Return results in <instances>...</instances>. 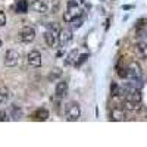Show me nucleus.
<instances>
[{
	"instance_id": "1",
	"label": "nucleus",
	"mask_w": 147,
	"mask_h": 147,
	"mask_svg": "<svg viewBox=\"0 0 147 147\" xmlns=\"http://www.w3.org/2000/svg\"><path fill=\"white\" fill-rule=\"evenodd\" d=\"M59 31H60V28H59V25L57 24H52V25H49V28H47V31L44 32V41H46V44L49 46V47H53L56 43H57V35H59Z\"/></svg>"
},
{
	"instance_id": "2",
	"label": "nucleus",
	"mask_w": 147,
	"mask_h": 147,
	"mask_svg": "<svg viewBox=\"0 0 147 147\" xmlns=\"http://www.w3.org/2000/svg\"><path fill=\"white\" fill-rule=\"evenodd\" d=\"M80 15H81V9L78 7V3L75 2V0H69L66 12L63 13V21L65 22H71L72 19H75Z\"/></svg>"
},
{
	"instance_id": "3",
	"label": "nucleus",
	"mask_w": 147,
	"mask_h": 147,
	"mask_svg": "<svg viewBox=\"0 0 147 147\" xmlns=\"http://www.w3.org/2000/svg\"><path fill=\"white\" fill-rule=\"evenodd\" d=\"M65 115H66V119L69 122L72 121H78V118L81 116V109H80V105L77 102H71L66 105V109H65Z\"/></svg>"
},
{
	"instance_id": "4",
	"label": "nucleus",
	"mask_w": 147,
	"mask_h": 147,
	"mask_svg": "<svg viewBox=\"0 0 147 147\" xmlns=\"http://www.w3.org/2000/svg\"><path fill=\"white\" fill-rule=\"evenodd\" d=\"M124 94H125V100H129V102L137 103V105L141 103V93H140V88H136V87H131V85H127V88H125Z\"/></svg>"
},
{
	"instance_id": "5",
	"label": "nucleus",
	"mask_w": 147,
	"mask_h": 147,
	"mask_svg": "<svg viewBox=\"0 0 147 147\" xmlns=\"http://www.w3.org/2000/svg\"><path fill=\"white\" fill-rule=\"evenodd\" d=\"M127 77H129L131 80H141L143 78L141 66L137 62H131L127 68Z\"/></svg>"
},
{
	"instance_id": "6",
	"label": "nucleus",
	"mask_w": 147,
	"mask_h": 147,
	"mask_svg": "<svg viewBox=\"0 0 147 147\" xmlns=\"http://www.w3.org/2000/svg\"><path fill=\"white\" fill-rule=\"evenodd\" d=\"M19 38L22 43H32L35 38V30L31 27H24L19 32Z\"/></svg>"
},
{
	"instance_id": "7",
	"label": "nucleus",
	"mask_w": 147,
	"mask_h": 147,
	"mask_svg": "<svg viewBox=\"0 0 147 147\" xmlns=\"http://www.w3.org/2000/svg\"><path fill=\"white\" fill-rule=\"evenodd\" d=\"M19 60V53L13 49H10V50L6 52V56H5V65L9 66V68H13Z\"/></svg>"
},
{
	"instance_id": "8",
	"label": "nucleus",
	"mask_w": 147,
	"mask_h": 147,
	"mask_svg": "<svg viewBox=\"0 0 147 147\" xmlns=\"http://www.w3.org/2000/svg\"><path fill=\"white\" fill-rule=\"evenodd\" d=\"M27 60H28V63L30 66L32 68H40L41 66V53L38 50H31L27 56Z\"/></svg>"
},
{
	"instance_id": "9",
	"label": "nucleus",
	"mask_w": 147,
	"mask_h": 147,
	"mask_svg": "<svg viewBox=\"0 0 147 147\" xmlns=\"http://www.w3.org/2000/svg\"><path fill=\"white\" fill-rule=\"evenodd\" d=\"M71 40H72V31L71 30L65 28V30L59 31V35H57V44H59V47L66 46Z\"/></svg>"
},
{
	"instance_id": "10",
	"label": "nucleus",
	"mask_w": 147,
	"mask_h": 147,
	"mask_svg": "<svg viewBox=\"0 0 147 147\" xmlns=\"http://www.w3.org/2000/svg\"><path fill=\"white\" fill-rule=\"evenodd\" d=\"M31 9H32V12H37V13H46L49 6L43 2V0H32L31 2Z\"/></svg>"
},
{
	"instance_id": "11",
	"label": "nucleus",
	"mask_w": 147,
	"mask_h": 147,
	"mask_svg": "<svg viewBox=\"0 0 147 147\" xmlns=\"http://www.w3.org/2000/svg\"><path fill=\"white\" fill-rule=\"evenodd\" d=\"M134 52H136V55L140 59H147V43H144V41L137 43L134 46Z\"/></svg>"
},
{
	"instance_id": "12",
	"label": "nucleus",
	"mask_w": 147,
	"mask_h": 147,
	"mask_svg": "<svg viewBox=\"0 0 147 147\" xmlns=\"http://www.w3.org/2000/svg\"><path fill=\"white\" fill-rule=\"evenodd\" d=\"M68 94V82L66 81H59L56 85V96L57 99H65Z\"/></svg>"
},
{
	"instance_id": "13",
	"label": "nucleus",
	"mask_w": 147,
	"mask_h": 147,
	"mask_svg": "<svg viewBox=\"0 0 147 147\" xmlns=\"http://www.w3.org/2000/svg\"><path fill=\"white\" fill-rule=\"evenodd\" d=\"M110 116H112L113 121H125V119H127L125 109H124V107H122V109L115 107V109H112V113H110Z\"/></svg>"
},
{
	"instance_id": "14",
	"label": "nucleus",
	"mask_w": 147,
	"mask_h": 147,
	"mask_svg": "<svg viewBox=\"0 0 147 147\" xmlns=\"http://www.w3.org/2000/svg\"><path fill=\"white\" fill-rule=\"evenodd\" d=\"M34 119L35 121H47L49 119V110L41 107V109H37L35 113H34Z\"/></svg>"
},
{
	"instance_id": "15",
	"label": "nucleus",
	"mask_w": 147,
	"mask_h": 147,
	"mask_svg": "<svg viewBox=\"0 0 147 147\" xmlns=\"http://www.w3.org/2000/svg\"><path fill=\"white\" fill-rule=\"evenodd\" d=\"M27 9H28L27 0H16V5H15V10H16V13H25Z\"/></svg>"
},
{
	"instance_id": "16",
	"label": "nucleus",
	"mask_w": 147,
	"mask_h": 147,
	"mask_svg": "<svg viewBox=\"0 0 147 147\" xmlns=\"http://www.w3.org/2000/svg\"><path fill=\"white\" fill-rule=\"evenodd\" d=\"M10 115H12V118H13L15 121H18V119L22 118V110L18 106H12L10 107Z\"/></svg>"
},
{
	"instance_id": "17",
	"label": "nucleus",
	"mask_w": 147,
	"mask_h": 147,
	"mask_svg": "<svg viewBox=\"0 0 147 147\" xmlns=\"http://www.w3.org/2000/svg\"><path fill=\"white\" fill-rule=\"evenodd\" d=\"M9 99V90L6 87L0 88V103H6Z\"/></svg>"
},
{
	"instance_id": "18",
	"label": "nucleus",
	"mask_w": 147,
	"mask_h": 147,
	"mask_svg": "<svg viewBox=\"0 0 147 147\" xmlns=\"http://www.w3.org/2000/svg\"><path fill=\"white\" fill-rule=\"evenodd\" d=\"M138 107H140V105H137V103H132L129 100H125L124 102V109L125 110H137Z\"/></svg>"
},
{
	"instance_id": "19",
	"label": "nucleus",
	"mask_w": 147,
	"mask_h": 147,
	"mask_svg": "<svg viewBox=\"0 0 147 147\" xmlns=\"http://www.w3.org/2000/svg\"><path fill=\"white\" fill-rule=\"evenodd\" d=\"M82 16L80 15V16H77L75 19H72L71 21V25H72V30H77V28H80L81 27V24H82Z\"/></svg>"
},
{
	"instance_id": "20",
	"label": "nucleus",
	"mask_w": 147,
	"mask_h": 147,
	"mask_svg": "<svg viewBox=\"0 0 147 147\" xmlns=\"http://www.w3.org/2000/svg\"><path fill=\"white\" fill-rule=\"evenodd\" d=\"M87 59H88V55H87V53H85V55H81V56L77 57V60H75V63H74V65H75V68H80Z\"/></svg>"
},
{
	"instance_id": "21",
	"label": "nucleus",
	"mask_w": 147,
	"mask_h": 147,
	"mask_svg": "<svg viewBox=\"0 0 147 147\" xmlns=\"http://www.w3.org/2000/svg\"><path fill=\"white\" fill-rule=\"evenodd\" d=\"M77 56H78V52H77V50H72V52L68 55V60H66V63H68V65H71V63H75Z\"/></svg>"
},
{
	"instance_id": "22",
	"label": "nucleus",
	"mask_w": 147,
	"mask_h": 147,
	"mask_svg": "<svg viewBox=\"0 0 147 147\" xmlns=\"http://www.w3.org/2000/svg\"><path fill=\"white\" fill-rule=\"evenodd\" d=\"M119 87H118V84L116 82H112V85H110V94H112L113 97H118L119 96Z\"/></svg>"
},
{
	"instance_id": "23",
	"label": "nucleus",
	"mask_w": 147,
	"mask_h": 147,
	"mask_svg": "<svg viewBox=\"0 0 147 147\" xmlns=\"http://www.w3.org/2000/svg\"><path fill=\"white\" fill-rule=\"evenodd\" d=\"M118 75H119L121 78H127V68L118 65Z\"/></svg>"
},
{
	"instance_id": "24",
	"label": "nucleus",
	"mask_w": 147,
	"mask_h": 147,
	"mask_svg": "<svg viewBox=\"0 0 147 147\" xmlns=\"http://www.w3.org/2000/svg\"><path fill=\"white\" fill-rule=\"evenodd\" d=\"M59 75H62V71H60V69H53V72H52V75L50 77H49V80H56Z\"/></svg>"
},
{
	"instance_id": "25",
	"label": "nucleus",
	"mask_w": 147,
	"mask_h": 147,
	"mask_svg": "<svg viewBox=\"0 0 147 147\" xmlns=\"http://www.w3.org/2000/svg\"><path fill=\"white\" fill-rule=\"evenodd\" d=\"M6 25V15L5 12H0V27H5Z\"/></svg>"
},
{
	"instance_id": "26",
	"label": "nucleus",
	"mask_w": 147,
	"mask_h": 147,
	"mask_svg": "<svg viewBox=\"0 0 147 147\" xmlns=\"http://www.w3.org/2000/svg\"><path fill=\"white\" fill-rule=\"evenodd\" d=\"M7 119L9 118H7V112H6V110H0V122H5Z\"/></svg>"
},
{
	"instance_id": "27",
	"label": "nucleus",
	"mask_w": 147,
	"mask_h": 147,
	"mask_svg": "<svg viewBox=\"0 0 147 147\" xmlns=\"http://www.w3.org/2000/svg\"><path fill=\"white\" fill-rule=\"evenodd\" d=\"M0 47H2V38H0Z\"/></svg>"
},
{
	"instance_id": "28",
	"label": "nucleus",
	"mask_w": 147,
	"mask_h": 147,
	"mask_svg": "<svg viewBox=\"0 0 147 147\" xmlns=\"http://www.w3.org/2000/svg\"><path fill=\"white\" fill-rule=\"evenodd\" d=\"M80 2H84V0H80Z\"/></svg>"
}]
</instances>
